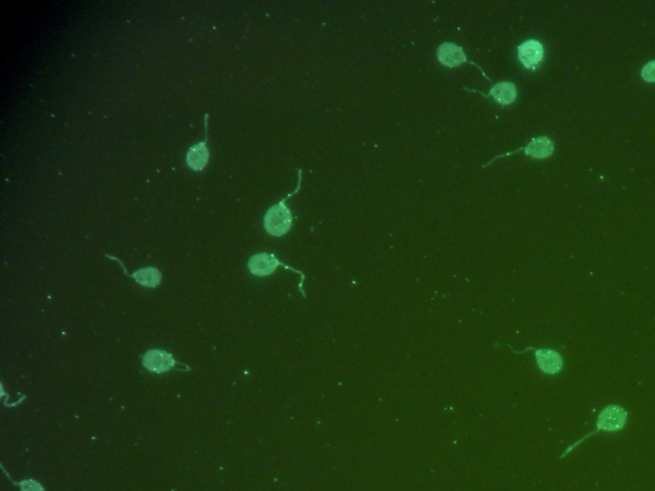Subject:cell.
<instances>
[{"mask_svg":"<svg viewBox=\"0 0 655 491\" xmlns=\"http://www.w3.org/2000/svg\"><path fill=\"white\" fill-rule=\"evenodd\" d=\"M628 421V411L619 405H608L601 409L596 417L595 430L589 432L585 437H580L578 441L571 444L564 452L561 454V460L566 458L570 453L573 452L578 445L582 444L586 439L598 435L599 432H619L624 431Z\"/></svg>","mask_w":655,"mask_h":491,"instance_id":"obj_1","label":"cell"},{"mask_svg":"<svg viewBox=\"0 0 655 491\" xmlns=\"http://www.w3.org/2000/svg\"><path fill=\"white\" fill-rule=\"evenodd\" d=\"M302 184V169H299V182L294 191L288 193L285 199L269 207L266 214L264 215V229L271 237H283L292 228L293 216L291 210L287 206V201L293 195L299 193Z\"/></svg>","mask_w":655,"mask_h":491,"instance_id":"obj_2","label":"cell"},{"mask_svg":"<svg viewBox=\"0 0 655 491\" xmlns=\"http://www.w3.org/2000/svg\"><path fill=\"white\" fill-rule=\"evenodd\" d=\"M285 268L291 270L293 273L299 274L301 278L300 282V292L302 293L303 297H306V293L303 291V285H305V274L301 271V270H297V269L292 268L289 265H287L285 262L279 261L277 259V256L274 253H256L254 256L250 257V260L247 262V268L250 270V273L255 276H260V278H265V276H269L277 270L278 268Z\"/></svg>","mask_w":655,"mask_h":491,"instance_id":"obj_3","label":"cell"},{"mask_svg":"<svg viewBox=\"0 0 655 491\" xmlns=\"http://www.w3.org/2000/svg\"><path fill=\"white\" fill-rule=\"evenodd\" d=\"M527 351H532L535 354L536 365L541 374L555 376L562 372L563 368H564V358L561 352H558L557 349L529 347V348H525L524 351L516 353L527 352Z\"/></svg>","mask_w":655,"mask_h":491,"instance_id":"obj_4","label":"cell"},{"mask_svg":"<svg viewBox=\"0 0 655 491\" xmlns=\"http://www.w3.org/2000/svg\"><path fill=\"white\" fill-rule=\"evenodd\" d=\"M525 153L527 156H530L532 159H538V160H544V159H548L550 158L553 153H555V144L550 138L547 137V136H539V137L532 138V141L525 146V147H520L517 149L515 151H509V153H502L499 156H495L494 159L489 161L485 165H483V168L485 167H489L492 165L494 161L499 160L502 158H506V156H511L513 153Z\"/></svg>","mask_w":655,"mask_h":491,"instance_id":"obj_5","label":"cell"},{"mask_svg":"<svg viewBox=\"0 0 655 491\" xmlns=\"http://www.w3.org/2000/svg\"><path fill=\"white\" fill-rule=\"evenodd\" d=\"M437 58L439 61L442 66L447 67V68H456V67H460L462 64H472L474 67L476 68L483 73V76L485 77L486 80L492 81L489 77L486 76L485 72L483 70V68L476 64L475 61H471L467 55L465 53L463 47H461L457 44H453V43H443L442 45L438 47L437 50Z\"/></svg>","mask_w":655,"mask_h":491,"instance_id":"obj_6","label":"cell"},{"mask_svg":"<svg viewBox=\"0 0 655 491\" xmlns=\"http://www.w3.org/2000/svg\"><path fill=\"white\" fill-rule=\"evenodd\" d=\"M142 365L146 368L147 371L153 374H164L170 372L172 370H177V366L183 368L179 365L177 361L174 360V356L172 353L167 352L164 349H150L142 356Z\"/></svg>","mask_w":655,"mask_h":491,"instance_id":"obj_7","label":"cell"},{"mask_svg":"<svg viewBox=\"0 0 655 491\" xmlns=\"http://www.w3.org/2000/svg\"><path fill=\"white\" fill-rule=\"evenodd\" d=\"M204 126H205V139H202L199 144L190 147L186 155V164L187 167L195 170V172H201L206 168L209 159H210V151L208 147V127H209V114H205L204 118Z\"/></svg>","mask_w":655,"mask_h":491,"instance_id":"obj_8","label":"cell"},{"mask_svg":"<svg viewBox=\"0 0 655 491\" xmlns=\"http://www.w3.org/2000/svg\"><path fill=\"white\" fill-rule=\"evenodd\" d=\"M518 61L526 69H536L544 58V46L538 40H526L517 47Z\"/></svg>","mask_w":655,"mask_h":491,"instance_id":"obj_9","label":"cell"},{"mask_svg":"<svg viewBox=\"0 0 655 491\" xmlns=\"http://www.w3.org/2000/svg\"><path fill=\"white\" fill-rule=\"evenodd\" d=\"M463 90L467 92H478L481 96H484L486 99L489 98H493L495 100V103L501 104V105H511L513 104L517 99V87L516 84L511 81H502V82H498V84H494L493 87L490 89V91L488 93H484V92L476 91V90H472V89H466L463 87Z\"/></svg>","mask_w":655,"mask_h":491,"instance_id":"obj_10","label":"cell"},{"mask_svg":"<svg viewBox=\"0 0 655 491\" xmlns=\"http://www.w3.org/2000/svg\"><path fill=\"white\" fill-rule=\"evenodd\" d=\"M107 257L110 259V260H114L122 266L123 269L124 274L127 276L132 278L136 283H139L140 285L145 287V288H156L159 284L162 283V273L160 270L158 268H154V266H147V268H141L130 274L127 271V269L124 268L123 262L119 260L116 256H110V255H107Z\"/></svg>","mask_w":655,"mask_h":491,"instance_id":"obj_11","label":"cell"},{"mask_svg":"<svg viewBox=\"0 0 655 491\" xmlns=\"http://www.w3.org/2000/svg\"><path fill=\"white\" fill-rule=\"evenodd\" d=\"M641 78L647 84H655V61H649L642 67Z\"/></svg>","mask_w":655,"mask_h":491,"instance_id":"obj_12","label":"cell"},{"mask_svg":"<svg viewBox=\"0 0 655 491\" xmlns=\"http://www.w3.org/2000/svg\"><path fill=\"white\" fill-rule=\"evenodd\" d=\"M22 491H45L41 486V483L35 481V480H24L20 483H17Z\"/></svg>","mask_w":655,"mask_h":491,"instance_id":"obj_13","label":"cell"}]
</instances>
